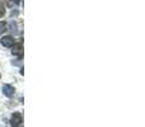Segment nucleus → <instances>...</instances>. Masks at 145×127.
Listing matches in <instances>:
<instances>
[{
	"instance_id": "obj_1",
	"label": "nucleus",
	"mask_w": 145,
	"mask_h": 127,
	"mask_svg": "<svg viewBox=\"0 0 145 127\" xmlns=\"http://www.w3.org/2000/svg\"><path fill=\"white\" fill-rule=\"evenodd\" d=\"M22 115H20L19 112H14L12 115V117H10V125H12V127H19L20 125H22Z\"/></svg>"
},
{
	"instance_id": "obj_2",
	"label": "nucleus",
	"mask_w": 145,
	"mask_h": 127,
	"mask_svg": "<svg viewBox=\"0 0 145 127\" xmlns=\"http://www.w3.org/2000/svg\"><path fill=\"white\" fill-rule=\"evenodd\" d=\"M12 53L15 56H22L23 55V43L22 42H18V43H14L12 46Z\"/></svg>"
},
{
	"instance_id": "obj_3",
	"label": "nucleus",
	"mask_w": 145,
	"mask_h": 127,
	"mask_svg": "<svg viewBox=\"0 0 145 127\" xmlns=\"http://www.w3.org/2000/svg\"><path fill=\"white\" fill-rule=\"evenodd\" d=\"M1 90H3V94L7 95L8 98L13 97V95H14V92H15L14 88H13L12 85H9V84H4V85H3Z\"/></svg>"
},
{
	"instance_id": "obj_4",
	"label": "nucleus",
	"mask_w": 145,
	"mask_h": 127,
	"mask_svg": "<svg viewBox=\"0 0 145 127\" xmlns=\"http://www.w3.org/2000/svg\"><path fill=\"white\" fill-rule=\"evenodd\" d=\"M0 43H1L4 47H12L14 45V38L12 36H4V37L0 40Z\"/></svg>"
},
{
	"instance_id": "obj_5",
	"label": "nucleus",
	"mask_w": 145,
	"mask_h": 127,
	"mask_svg": "<svg viewBox=\"0 0 145 127\" xmlns=\"http://www.w3.org/2000/svg\"><path fill=\"white\" fill-rule=\"evenodd\" d=\"M8 31V27H7V23L4 22H0V35H3V33H5Z\"/></svg>"
},
{
	"instance_id": "obj_6",
	"label": "nucleus",
	"mask_w": 145,
	"mask_h": 127,
	"mask_svg": "<svg viewBox=\"0 0 145 127\" xmlns=\"http://www.w3.org/2000/svg\"><path fill=\"white\" fill-rule=\"evenodd\" d=\"M10 29H12V32L17 33V32H18V31H17V23H15V22H12V24H10Z\"/></svg>"
},
{
	"instance_id": "obj_7",
	"label": "nucleus",
	"mask_w": 145,
	"mask_h": 127,
	"mask_svg": "<svg viewBox=\"0 0 145 127\" xmlns=\"http://www.w3.org/2000/svg\"><path fill=\"white\" fill-rule=\"evenodd\" d=\"M4 14H5V8L3 4H0V18L4 17Z\"/></svg>"
},
{
	"instance_id": "obj_8",
	"label": "nucleus",
	"mask_w": 145,
	"mask_h": 127,
	"mask_svg": "<svg viewBox=\"0 0 145 127\" xmlns=\"http://www.w3.org/2000/svg\"><path fill=\"white\" fill-rule=\"evenodd\" d=\"M5 3H7V5L8 7H12V0H4Z\"/></svg>"
},
{
	"instance_id": "obj_9",
	"label": "nucleus",
	"mask_w": 145,
	"mask_h": 127,
	"mask_svg": "<svg viewBox=\"0 0 145 127\" xmlns=\"http://www.w3.org/2000/svg\"><path fill=\"white\" fill-rule=\"evenodd\" d=\"M14 3H15V4H19V3H20V0H14Z\"/></svg>"
}]
</instances>
